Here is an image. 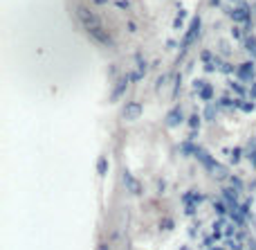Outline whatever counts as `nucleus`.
Wrapping results in <instances>:
<instances>
[{"label": "nucleus", "instance_id": "nucleus-1", "mask_svg": "<svg viewBox=\"0 0 256 250\" xmlns=\"http://www.w3.org/2000/svg\"><path fill=\"white\" fill-rule=\"evenodd\" d=\"M200 30H202V18L194 16V18H191V23H189V27H186V32H184V39H182V43H180V57H178V63L184 59V54L189 52L191 45L198 41Z\"/></svg>", "mask_w": 256, "mask_h": 250}, {"label": "nucleus", "instance_id": "nucleus-2", "mask_svg": "<svg viewBox=\"0 0 256 250\" xmlns=\"http://www.w3.org/2000/svg\"><path fill=\"white\" fill-rule=\"evenodd\" d=\"M227 14H230V18L234 21V25H248V23H252V7H250L248 3L236 5V7H232Z\"/></svg>", "mask_w": 256, "mask_h": 250}, {"label": "nucleus", "instance_id": "nucleus-3", "mask_svg": "<svg viewBox=\"0 0 256 250\" xmlns=\"http://www.w3.org/2000/svg\"><path fill=\"white\" fill-rule=\"evenodd\" d=\"M236 79L243 81V84H254L256 81V66H254L252 59L236 66Z\"/></svg>", "mask_w": 256, "mask_h": 250}, {"label": "nucleus", "instance_id": "nucleus-4", "mask_svg": "<svg viewBox=\"0 0 256 250\" xmlns=\"http://www.w3.org/2000/svg\"><path fill=\"white\" fill-rule=\"evenodd\" d=\"M204 201V196L200 192H186L184 196H182V203H184V212L186 214H194L196 210H198V205Z\"/></svg>", "mask_w": 256, "mask_h": 250}, {"label": "nucleus", "instance_id": "nucleus-5", "mask_svg": "<svg viewBox=\"0 0 256 250\" xmlns=\"http://www.w3.org/2000/svg\"><path fill=\"white\" fill-rule=\"evenodd\" d=\"M182 122H184V111H182V106H173L171 111L166 113V120H164V124H166L168 129H176V126H180Z\"/></svg>", "mask_w": 256, "mask_h": 250}, {"label": "nucleus", "instance_id": "nucleus-6", "mask_svg": "<svg viewBox=\"0 0 256 250\" xmlns=\"http://www.w3.org/2000/svg\"><path fill=\"white\" fill-rule=\"evenodd\" d=\"M128 84H130V79H128V75L120 77V79L115 81V88H112V93H110V102H120V99L124 97V95H126V90H128Z\"/></svg>", "mask_w": 256, "mask_h": 250}, {"label": "nucleus", "instance_id": "nucleus-7", "mask_svg": "<svg viewBox=\"0 0 256 250\" xmlns=\"http://www.w3.org/2000/svg\"><path fill=\"white\" fill-rule=\"evenodd\" d=\"M144 113V106H142L140 102H126V106H124V120H128V122H132V120H137V117Z\"/></svg>", "mask_w": 256, "mask_h": 250}, {"label": "nucleus", "instance_id": "nucleus-8", "mask_svg": "<svg viewBox=\"0 0 256 250\" xmlns=\"http://www.w3.org/2000/svg\"><path fill=\"white\" fill-rule=\"evenodd\" d=\"M196 158H198V162H200V165H202L207 171H212L214 167L218 165V162L214 160L212 156H209V151H207V149H202V147H198V149H196Z\"/></svg>", "mask_w": 256, "mask_h": 250}, {"label": "nucleus", "instance_id": "nucleus-9", "mask_svg": "<svg viewBox=\"0 0 256 250\" xmlns=\"http://www.w3.org/2000/svg\"><path fill=\"white\" fill-rule=\"evenodd\" d=\"M124 185H126L128 192L135 194V196H137V194H142V185H140V180H137L128 169H124Z\"/></svg>", "mask_w": 256, "mask_h": 250}, {"label": "nucleus", "instance_id": "nucleus-10", "mask_svg": "<svg viewBox=\"0 0 256 250\" xmlns=\"http://www.w3.org/2000/svg\"><path fill=\"white\" fill-rule=\"evenodd\" d=\"M222 198L227 201V205L230 207H234V205H238V189L236 187H222Z\"/></svg>", "mask_w": 256, "mask_h": 250}, {"label": "nucleus", "instance_id": "nucleus-11", "mask_svg": "<svg viewBox=\"0 0 256 250\" xmlns=\"http://www.w3.org/2000/svg\"><path fill=\"white\" fill-rule=\"evenodd\" d=\"M243 45H245V50H248V54L252 57V61L256 59V36H245V41H243Z\"/></svg>", "mask_w": 256, "mask_h": 250}, {"label": "nucleus", "instance_id": "nucleus-12", "mask_svg": "<svg viewBox=\"0 0 256 250\" xmlns=\"http://www.w3.org/2000/svg\"><path fill=\"white\" fill-rule=\"evenodd\" d=\"M209 174H212V176H214V178H216V180H227V178H230V171H227L225 167L220 165V162H218V165L214 167V169L209 171Z\"/></svg>", "mask_w": 256, "mask_h": 250}, {"label": "nucleus", "instance_id": "nucleus-13", "mask_svg": "<svg viewBox=\"0 0 256 250\" xmlns=\"http://www.w3.org/2000/svg\"><path fill=\"white\" fill-rule=\"evenodd\" d=\"M214 95H216V93H214V86H212V84H207L202 90H198V97L202 99V102H207V104H212Z\"/></svg>", "mask_w": 256, "mask_h": 250}, {"label": "nucleus", "instance_id": "nucleus-14", "mask_svg": "<svg viewBox=\"0 0 256 250\" xmlns=\"http://www.w3.org/2000/svg\"><path fill=\"white\" fill-rule=\"evenodd\" d=\"M218 111H220V106L218 104H207V108H204V120L207 122H214L216 120V115H218Z\"/></svg>", "mask_w": 256, "mask_h": 250}, {"label": "nucleus", "instance_id": "nucleus-15", "mask_svg": "<svg viewBox=\"0 0 256 250\" xmlns=\"http://www.w3.org/2000/svg\"><path fill=\"white\" fill-rule=\"evenodd\" d=\"M196 144L191 142V140H186V142H182L180 144V151H182V156H196Z\"/></svg>", "mask_w": 256, "mask_h": 250}, {"label": "nucleus", "instance_id": "nucleus-16", "mask_svg": "<svg viewBox=\"0 0 256 250\" xmlns=\"http://www.w3.org/2000/svg\"><path fill=\"white\" fill-rule=\"evenodd\" d=\"M230 88L236 93V97H245V95H248V90H245L243 81H230Z\"/></svg>", "mask_w": 256, "mask_h": 250}, {"label": "nucleus", "instance_id": "nucleus-17", "mask_svg": "<svg viewBox=\"0 0 256 250\" xmlns=\"http://www.w3.org/2000/svg\"><path fill=\"white\" fill-rule=\"evenodd\" d=\"M108 167H110V162H108V158H106V156H102V158H99V160H97V174H99V176H106Z\"/></svg>", "mask_w": 256, "mask_h": 250}, {"label": "nucleus", "instance_id": "nucleus-18", "mask_svg": "<svg viewBox=\"0 0 256 250\" xmlns=\"http://www.w3.org/2000/svg\"><path fill=\"white\" fill-rule=\"evenodd\" d=\"M214 210H216L218 214H227V212H230V205H227L225 198H218V201H214Z\"/></svg>", "mask_w": 256, "mask_h": 250}, {"label": "nucleus", "instance_id": "nucleus-19", "mask_svg": "<svg viewBox=\"0 0 256 250\" xmlns=\"http://www.w3.org/2000/svg\"><path fill=\"white\" fill-rule=\"evenodd\" d=\"M186 124H189V129H191V131H198V129H200V124H202V117H200L198 113H194V115H191L189 120H186Z\"/></svg>", "mask_w": 256, "mask_h": 250}, {"label": "nucleus", "instance_id": "nucleus-20", "mask_svg": "<svg viewBox=\"0 0 256 250\" xmlns=\"http://www.w3.org/2000/svg\"><path fill=\"white\" fill-rule=\"evenodd\" d=\"M184 18H186V12H184V9H180V12H178V16H176V21H173V30H182Z\"/></svg>", "mask_w": 256, "mask_h": 250}, {"label": "nucleus", "instance_id": "nucleus-21", "mask_svg": "<svg viewBox=\"0 0 256 250\" xmlns=\"http://www.w3.org/2000/svg\"><path fill=\"white\" fill-rule=\"evenodd\" d=\"M232 39L234 41H245V30L240 25H234L232 27Z\"/></svg>", "mask_w": 256, "mask_h": 250}, {"label": "nucleus", "instance_id": "nucleus-22", "mask_svg": "<svg viewBox=\"0 0 256 250\" xmlns=\"http://www.w3.org/2000/svg\"><path fill=\"white\" fill-rule=\"evenodd\" d=\"M218 106H220V108H236V99L220 97V99H218Z\"/></svg>", "mask_w": 256, "mask_h": 250}, {"label": "nucleus", "instance_id": "nucleus-23", "mask_svg": "<svg viewBox=\"0 0 256 250\" xmlns=\"http://www.w3.org/2000/svg\"><path fill=\"white\" fill-rule=\"evenodd\" d=\"M168 79H171V75H166V72H164V75H160L158 77V84H155V90H162L164 86L168 84Z\"/></svg>", "mask_w": 256, "mask_h": 250}, {"label": "nucleus", "instance_id": "nucleus-24", "mask_svg": "<svg viewBox=\"0 0 256 250\" xmlns=\"http://www.w3.org/2000/svg\"><path fill=\"white\" fill-rule=\"evenodd\" d=\"M230 158H232V162H234V165H236V162H240V158H243V149L236 147L234 151H230Z\"/></svg>", "mask_w": 256, "mask_h": 250}, {"label": "nucleus", "instance_id": "nucleus-25", "mask_svg": "<svg viewBox=\"0 0 256 250\" xmlns=\"http://www.w3.org/2000/svg\"><path fill=\"white\" fill-rule=\"evenodd\" d=\"M135 61H137V70H140V72H144V75H146V70H148V66H146V61H144V59H142V54H137V57H135Z\"/></svg>", "mask_w": 256, "mask_h": 250}, {"label": "nucleus", "instance_id": "nucleus-26", "mask_svg": "<svg viewBox=\"0 0 256 250\" xmlns=\"http://www.w3.org/2000/svg\"><path fill=\"white\" fill-rule=\"evenodd\" d=\"M128 75V79L130 81H142L144 79V72H140V70H130V72H126Z\"/></svg>", "mask_w": 256, "mask_h": 250}, {"label": "nucleus", "instance_id": "nucleus-27", "mask_svg": "<svg viewBox=\"0 0 256 250\" xmlns=\"http://www.w3.org/2000/svg\"><path fill=\"white\" fill-rule=\"evenodd\" d=\"M200 61H202V63L214 61V54H212V50H202V52H200Z\"/></svg>", "mask_w": 256, "mask_h": 250}, {"label": "nucleus", "instance_id": "nucleus-28", "mask_svg": "<svg viewBox=\"0 0 256 250\" xmlns=\"http://www.w3.org/2000/svg\"><path fill=\"white\" fill-rule=\"evenodd\" d=\"M230 183H232V187H236L240 192V189H243V180L238 178V176H230Z\"/></svg>", "mask_w": 256, "mask_h": 250}, {"label": "nucleus", "instance_id": "nucleus-29", "mask_svg": "<svg viewBox=\"0 0 256 250\" xmlns=\"http://www.w3.org/2000/svg\"><path fill=\"white\" fill-rule=\"evenodd\" d=\"M115 7L122 9V12H128V9H130V3H128V0H115Z\"/></svg>", "mask_w": 256, "mask_h": 250}, {"label": "nucleus", "instance_id": "nucleus-30", "mask_svg": "<svg viewBox=\"0 0 256 250\" xmlns=\"http://www.w3.org/2000/svg\"><path fill=\"white\" fill-rule=\"evenodd\" d=\"M225 241H227V246H230L232 250H240V239H225Z\"/></svg>", "mask_w": 256, "mask_h": 250}, {"label": "nucleus", "instance_id": "nucleus-31", "mask_svg": "<svg viewBox=\"0 0 256 250\" xmlns=\"http://www.w3.org/2000/svg\"><path fill=\"white\" fill-rule=\"evenodd\" d=\"M180 86H182V75H176V86H173V97H178V93H180Z\"/></svg>", "mask_w": 256, "mask_h": 250}, {"label": "nucleus", "instance_id": "nucleus-32", "mask_svg": "<svg viewBox=\"0 0 256 250\" xmlns=\"http://www.w3.org/2000/svg\"><path fill=\"white\" fill-rule=\"evenodd\" d=\"M207 84H209L207 79H196V81H194V90H196V93H198V90H202Z\"/></svg>", "mask_w": 256, "mask_h": 250}, {"label": "nucleus", "instance_id": "nucleus-33", "mask_svg": "<svg viewBox=\"0 0 256 250\" xmlns=\"http://www.w3.org/2000/svg\"><path fill=\"white\" fill-rule=\"evenodd\" d=\"M126 32L128 34H137V23L135 21H126Z\"/></svg>", "mask_w": 256, "mask_h": 250}, {"label": "nucleus", "instance_id": "nucleus-34", "mask_svg": "<svg viewBox=\"0 0 256 250\" xmlns=\"http://www.w3.org/2000/svg\"><path fill=\"white\" fill-rule=\"evenodd\" d=\"M160 228L171 230V228H173V221H171V219H164V223H160Z\"/></svg>", "mask_w": 256, "mask_h": 250}, {"label": "nucleus", "instance_id": "nucleus-35", "mask_svg": "<svg viewBox=\"0 0 256 250\" xmlns=\"http://www.w3.org/2000/svg\"><path fill=\"white\" fill-rule=\"evenodd\" d=\"M250 162H252V167H256V149H250Z\"/></svg>", "mask_w": 256, "mask_h": 250}, {"label": "nucleus", "instance_id": "nucleus-36", "mask_svg": "<svg viewBox=\"0 0 256 250\" xmlns=\"http://www.w3.org/2000/svg\"><path fill=\"white\" fill-rule=\"evenodd\" d=\"M250 97H252V102L256 99V81H254L252 86H250Z\"/></svg>", "mask_w": 256, "mask_h": 250}, {"label": "nucleus", "instance_id": "nucleus-37", "mask_svg": "<svg viewBox=\"0 0 256 250\" xmlns=\"http://www.w3.org/2000/svg\"><path fill=\"white\" fill-rule=\"evenodd\" d=\"M92 3H94V5H108L110 0H92Z\"/></svg>", "mask_w": 256, "mask_h": 250}, {"label": "nucleus", "instance_id": "nucleus-38", "mask_svg": "<svg viewBox=\"0 0 256 250\" xmlns=\"http://www.w3.org/2000/svg\"><path fill=\"white\" fill-rule=\"evenodd\" d=\"M209 5H212V7H218V5H220V0H209Z\"/></svg>", "mask_w": 256, "mask_h": 250}, {"label": "nucleus", "instance_id": "nucleus-39", "mask_svg": "<svg viewBox=\"0 0 256 250\" xmlns=\"http://www.w3.org/2000/svg\"><path fill=\"white\" fill-rule=\"evenodd\" d=\"M99 250H110V246H108V243H106V241H104V243H102V246H99Z\"/></svg>", "mask_w": 256, "mask_h": 250}, {"label": "nucleus", "instance_id": "nucleus-40", "mask_svg": "<svg viewBox=\"0 0 256 250\" xmlns=\"http://www.w3.org/2000/svg\"><path fill=\"white\" fill-rule=\"evenodd\" d=\"M180 250H189V248H186V246H182V248H180Z\"/></svg>", "mask_w": 256, "mask_h": 250}, {"label": "nucleus", "instance_id": "nucleus-41", "mask_svg": "<svg viewBox=\"0 0 256 250\" xmlns=\"http://www.w3.org/2000/svg\"><path fill=\"white\" fill-rule=\"evenodd\" d=\"M232 3H236V0H232Z\"/></svg>", "mask_w": 256, "mask_h": 250}]
</instances>
